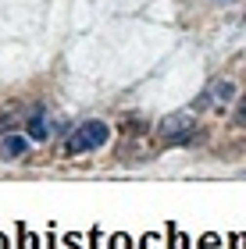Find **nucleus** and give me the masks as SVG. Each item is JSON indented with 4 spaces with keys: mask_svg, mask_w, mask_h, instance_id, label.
Returning a JSON list of instances; mask_svg holds the SVG:
<instances>
[{
    "mask_svg": "<svg viewBox=\"0 0 246 249\" xmlns=\"http://www.w3.org/2000/svg\"><path fill=\"white\" fill-rule=\"evenodd\" d=\"M47 135H50V128H47V107L36 104V107H32V114H29V139L32 142H43Z\"/></svg>",
    "mask_w": 246,
    "mask_h": 249,
    "instance_id": "nucleus-4",
    "label": "nucleus"
},
{
    "mask_svg": "<svg viewBox=\"0 0 246 249\" xmlns=\"http://www.w3.org/2000/svg\"><path fill=\"white\" fill-rule=\"evenodd\" d=\"M111 139V128L104 121H86V124H79L72 135H68V142H64V153L68 157H79V153H93V150H100Z\"/></svg>",
    "mask_w": 246,
    "mask_h": 249,
    "instance_id": "nucleus-1",
    "label": "nucleus"
},
{
    "mask_svg": "<svg viewBox=\"0 0 246 249\" xmlns=\"http://www.w3.org/2000/svg\"><path fill=\"white\" fill-rule=\"evenodd\" d=\"M196 132H200V124H196V118L193 114H171V118H164L161 124H157V139H161V146H189L196 139Z\"/></svg>",
    "mask_w": 246,
    "mask_h": 249,
    "instance_id": "nucleus-2",
    "label": "nucleus"
},
{
    "mask_svg": "<svg viewBox=\"0 0 246 249\" xmlns=\"http://www.w3.org/2000/svg\"><path fill=\"white\" fill-rule=\"evenodd\" d=\"M25 153H29V139L25 135L11 132V135L0 139V157H4V160H18V157H25Z\"/></svg>",
    "mask_w": 246,
    "mask_h": 249,
    "instance_id": "nucleus-3",
    "label": "nucleus"
},
{
    "mask_svg": "<svg viewBox=\"0 0 246 249\" xmlns=\"http://www.w3.org/2000/svg\"><path fill=\"white\" fill-rule=\"evenodd\" d=\"M210 100H218V104H232V96H236V86L232 82H225V78H218L214 86H210V93H207Z\"/></svg>",
    "mask_w": 246,
    "mask_h": 249,
    "instance_id": "nucleus-5",
    "label": "nucleus"
},
{
    "mask_svg": "<svg viewBox=\"0 0 246 249\" xmlns=\"http://www.w3.org/2000/svg\"><path fill=\"white\" fill-rule=\"evenodd\" d=\"M232 121H236L239 128H246V93L239 96V104H236V110H232Z\"/></svg>",
    "mask_w": 246,
    "mask_h": 249,
    "instance_id": "nucleus-6",
    "label": "nucleus"
}]
</instances>
